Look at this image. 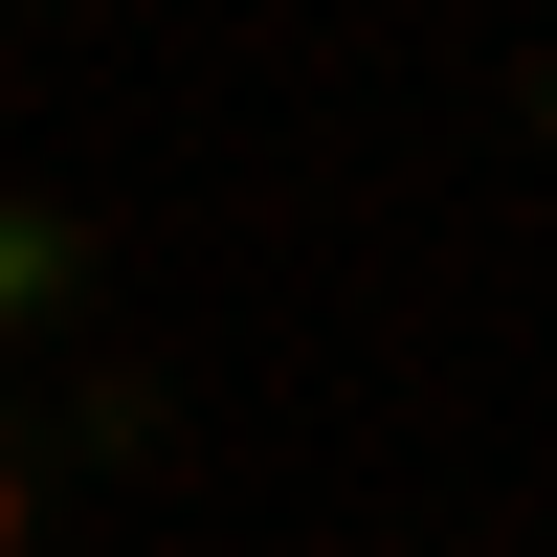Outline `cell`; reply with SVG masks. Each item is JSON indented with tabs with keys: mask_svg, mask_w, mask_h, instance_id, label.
<instances>
[{
	"mask_svg": "<svg viewBox=\"0 0 557 557\" xmlns=\"http://www.w3.org/2000/svg\"><path fill=\"white\" fill-rule=\"evenodd\" d=\"M67 290H89V223L67 201H0V335H45Z\"/></svg>",
	"mask_w": 557,
	"mask_h": 557,
	"instance_id": "1",
	"label": "cell"
},
{
	"mask_svg": "<svg viewBox=\"0 0 557 557\" xmlns=\"http://www.w3.org/2000/svg\"><path fill=\"white\" fill-rule=\"evenodd\" d=\"M0 557H23V469H0Z\"/></svg>",
	"mask_w": 557,
	"mask_h": 557,
	"instance_id": "2",
	"label": "cell"
}]
</instances>
